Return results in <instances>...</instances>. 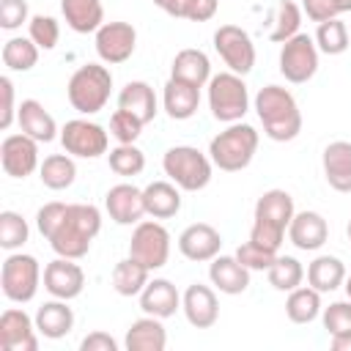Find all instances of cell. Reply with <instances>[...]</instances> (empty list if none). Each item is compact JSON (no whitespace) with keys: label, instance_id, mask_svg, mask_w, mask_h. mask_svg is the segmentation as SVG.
Here are the masks:
<instances>
[{"label":"cell","instance_id":"6da1fadb","mask_svg":"<svg viewBox=\"0 0 351 351\" xmlns=\"http://www.w3.org/2000/svg\"><path fill=\"white\" fill-rule=\"evenodd\" d=\"M101 230V211L90 203H69L60 225L55 228V233L47 239L49 247L55 250V255L60 258H85L90 250V241L99 236Z\"/></svg>","mask_w":351,"mask_h":351},{"label":"cell","instance_id":"7a4b0ae2","mask_svg":"<svg viewBox=\"0 0 351 351\" xmlns=\"http://www.w3.org/2000/svg\"><path fill=\"white\" fill-rule=\"evenodd\" d=\"M255 112L263 123V134L274 143H288L302 132V112L293 93L282 85H266L255 96Z\"/></svg>","mask_w":351,"mask_h":351},{"label":"cell","instance_id":"3957f363","mask_svg":"<svg viewBox=\"0 0 351 351\" xmlns=\"http://www.w3.org/2000/svg\"><path fill=\"white\" fill-rule=\"evenodd\" d=\"M293 197L285 189H269L255 203V222L250 230V239L271 252H277L285 241L288 225L293 219Z\"/></svg>","mask_w":351,"mask_h":351},{"label":"cell","instance_id":"277c9868","mask_svg":"<svg viewBox=\"0 0 351 351\" xmlns=\"http://www.w3.org/2000/svg\"><path fill=\"white\" fill-rule=\"evenodd\" d=\"M255 151H258V132L241 121L230 123L225 132H219L208 143V156H211L214 167H219L225 173L244 170L252 162Z\"/></svg>","mask_w":351,"mask_h":351},{"label":"cell","instance_id":"5b68a950","mask_svg":"<svg viewBox=\"0 0 351 351\" xmlns=\"http://www.w3.org/2000/svg\"><path fill=\"white\" fill-rule=\"evenodd\" d=\"M66 93H69V101L77 112L93 115V112L104 110V104L110 101L112 74L101 63H85L71 74V80L66 85Z\"/></svg>","mask_w":351,"mask_h":351},{"label":"cell","instance_id":"8992f818","mask_svg":"<svg viewBox=\"0 0 351 351\" xmlns=\"http://www.w3.org/2000/svg\"><path fill=\"white\" fill-rule=\"evenodd\" d=\"M165 176L184 192H200L211 181V156L197 151L195 145H173L162 156Z\"/></svg>","mask_w":351,"mask_h":351},{"label":"cell","instance_id":"52a82bcc","mask_svg":"<svg viewBox=\"0 0 351 351\" xmlns=\"http://www.w3.org/2000/svg\"><path fill=\"white\" fill-rule=\"evenodd\" d=\"M208 107L211 115L222 123H236L250 110V93L241 74L222 71L208 80Z\"/></svg>","mask_w":351,"mask_h":351},{"label":"cell","instance_id":"ba28073f","mask_svg":"<svg viewBox=\"0 0 351 351\" xmlns=\"http://www.w3.org/2000/svg\"><path fill=\"white\" fill-rule=\"evenodd\" d=\"M44 280L41 274V266L33 255H25V252H11L5 261H3V269H0V288H3V296L8 302H16V304H25L36 296L38 291V282Z\"/></svg>","mask_w":351,"mask_h":351},{"label":"cell","instance_id":"9c48e42d","mask_svg":"<svg viewBox=\"0 0 351 351\" xmlns=\"http://www.w3.org/2000/svg\"><path fill=\"white\" fill-rule=\"evenodd\" d=\"M129 258L140 261L145 269L156 271L167 263L170 258V233L162 222L143 219L134 225L132 239H129Z\"/></svg>","mask_w":351,"mask_h":351},{"label":"cell","instance_id":"30bf717a","mask_svg":"<svg viewBox=\"0 0 351 351\" xmlns=\"http://www.w3.org/2000/svg\"><path fill=\"white\" fill-rule=\"evenodd\" d=\"M315 71H318V47H315V38L307 36V33H296L280 49V74L288 82L302 85V82L313 80Z\"/></svg>","mask_w":351,"mask_h":351},{"label":"cell","instance_id":"8fae6325","mask_svg":"<svg viewBox=\"0 0 351 351\" xmlns=\"http://www.w3.org/2000/svg\"><path fill=\"white\" fill-rule=\"evenodd\" d=\"M214 49L225 60L228 71L233 74H250L255 66V44L247 30L239 25H219L214 33Z\"/></svg>","mask_w":351,"mask_h":351},{"label":"cell","instance_id":"7c38bea8","mask_svg":"<svg viewBox=\"0 0 351 351\" xmlns=\"http://www.w3.org/2000/svg\"><path fill=\"white\" fill-rule=\"evenodd\" d=\"M60 143L63 151L80 159H99L101 154H107L110 145V134L104 132V126L85 121V118H74L66 121V126L60 129Z\"/></svg>","mask_w":351,"mask_h":351},{"label":"cell","instance_id":"4fadbf2b","mask_svg":"<svg viewBox=\"0 0 351 351\" xmlns=\"http://www.w3.org/2000/svg\"><path fill=\"white\" fill-rule=\"evenodd\" d=\"M137 47V30L129 22H104L96 30V55L101 63L118 66L126 63L134 55Z\"/></svg>","mask_w":351,"mask_h":351},{"label":"cell","instance_id":"5bb4252c","mask_svg":"<svg viewBox=\"0 0 351 351\" xmlns=\"http://www.w3.org/2000/svg\"><path fill=\"white\" fill-rule=\"evenodd\" d=\"M85 288V271L80 263H74V258H55L44 266V291L52 299H77Z\"/></svg>","mask_w":351,"mask_h":351},{"label":"cell","instance_id":"9a60e30c","mask_svg":"<svg viewBox=\"0 0 351 351\" xmlns=\"http://www.w3.org/2000/svg\"><path fill=\"white\" fill-rule=\"evenodd\" d=\"M0 165L11 178H27L38 167V143L25 132L8 134L0 143Z\"/></svg>","mask_w":351,"mask_h":351},{"label":"cell","instance_id":"2e32d148","mask_svg":"<svg viewBox=\"0 0 351 351\" xmlns=\"http://www.w3.org/2000/svg\"><path fill=\"white\" fill-rule=\"evenodd\" d=\"M36 318L19 307H8L0 315V348L3 351H38Z\"/></svg>","mask_w":351,"mask_h":351},{"label":"cell","instance_id":"e0dca14e","mask_svg":"<svg viewBox=\"0 0 351 351\" xmlns=\"http://www.w3.org/2000/svg\"><path fill=\"white\" fill-rule=\"evenodd\" d=\"M104 208L115 225H137L145 217L143 189H137L134 184H115L104 195Z\"/></svg>","mask_w":351,"mask_h":351},{"label":"cell","instance_id":"ac0fdd59","mask_svg":"<svg viewBox=\"0 0 351 351\" xmlns=\"http://www.w3.org/2000/svg\"><path fill=\"white\" fill-rule=\"evenodd\" d=\"M219 247H222V236L208 222H195V225L184 228L181 236H178V252L186 261H195V263H203V261L217 258L219 255Z\"/></svg>","mask_w":351,"mask_h":351},{"label":"cell","instance_id":"d6986e66","mask_svg":"<svg viewBox=\"0 0 351 351\" xmlns=\"http://www.w3.org/2000/svg\"><path fill=\"white\" fill-rule=\"evenodd\" d=\"M181 310L195 329H211L219 318V302L214 288L203 282H192L181 296Z\"/></svg>","mask_w":351,"mask_h":351},{"label":"cell","instance_id":"ffe728a7","mask_svg":"<svg viewBox=\"0 0 351 351\" xmlns=\"http://www.w3.org/2000/svg\"><path fill=\"white\" fill-rule=\"evenodd\" d=\"M288 239L296 250L315 252L329 239V225L318 211H296L288 225Z\"/></svg>","mask_w":351,"mask_h":351},{"label":"cell","instance_id":"44dd1931","mask_svg":"<svg viewBox=\"0 0 351 351\" xmlns=\"http://www.w3.org/2000/svg\"><path fill=\"white\" fill-rule=\"evenodd\" d=\"M208 280L219 293L236 296L250 288V269L236 255H217L208 263Z\"/></svg>","mask_w":351,"mask_h":351},{"label":"cell","instance_id":"7402d4cb","mask_svg":"<svg viewBox=\"0 0 351 351\" xmlns=\"http://www.w3.org/2000/svg\"><path fill=\"white\" fill-rule=\"evenodd\" d=\"M181 307V293L178 288L165 280V277H154L148 280V285L140 291V310L145 315H156V318H170L176 315V310Z\"/></svg>","mask_w":351,"mask_h":351},{"label":"cell","instance_id":"603a6c76","mask_svg":"<svg viewBox=\"0 0 351 351\" xmlns=\"http://www.w3.org/2000/svg\"><path fill=\"white\" fill-rule=\"evenodd\" d=\"M324 165V178L335 192L348 195L351 192V143L348 140H335L324 148L321 156Z\"/></svg>","mask_w":351,"mask_h":351},{"label":"cell","instance_id":"cb8c5ba5","mask_svg":"<svg viewBox=\"0 0 351 351\" xmlns=\"http://www.w3.org/2000/svg\"><path fill=\"white\" fill-rule=\"evenodd\" d=\"M16 123H19V129H22L27 137H33L36 143H52V140L58 137V123H55V118H52V115L44 110V104L36 101V99H22V101H19Z\"/></svg>","mask_w":351,"mask_h":351},{"label":"cell","instance_id":"d4e9b609","mask_svg":"<svg viewBox=\"0 0 351 351\" xmlns=\"http://www.w3.org/2000/svg\"><path fill=\"white\" fill-rule=\"evenodd\" d=\"M36 329L47 340H60L74 329V310L66 304V299L44 302L36 310Z\"/></svg>","mask_w":351,"mask_h":351},{"label":"cell","instance_id":"484cf974","mask_svg":"<svg viewBox=\"0 0 351 351\" xmlns=\"http://www.w3.org/2000/svg\"><path fill=\"white\" fill-rule=\"evenodd\" d=\"M162 104H165V112L173 121H186L200 107V88L170 77L167 85H165V93H162Z\"/></svg>","mask_w":351,"mask_h":351},{"label":"cell","instance_id":"4316f807","mask_svg":"<svg viewBox=\"0 0 351 351\" xmlns=\"http://www.w3.org/2000/svg\"><path fill=\"white\" fill-rule=\"evenodd\" d=\"M123 346H126V351H165V346H167V332H165V326H162V318H156V315L137 318V321L126 329Z\"/></svg>","mask_w":351,"mask_h":351},{"label":"cell","instance_id":"83f0119b","mask_svg":"<svg viewBox=\"0 0 351 351\" xmlns=\"http://www.w3.org/2000/svg\"><path fill=\"white\" fill-rule=\"evenodd\" d=\"M170 77L173 80H181V82H189L195 88H203L208 85L211 80V60L203 49H181L176 58H173V66H170Z\"/></svg>","mask_w":351,"mask_h":351},{"label":"cell","instance_id":"f1b7e54d","mask_svg":"<svg viewBox=\"0 0 351 351\" xmlns=\"http://www.w3.org/2000/svg\"><path fill=\"white\" fill-rule=\"evenodd\" d=\"M145 214L154 219H170L181 211V192L173 181H151L143 189Z\"/></svg>","mask_w":351,"mask_h":351},{"label":"cell","instance_id":"f546056e","mask_svg":"<svg viewBox=\"0 0 351 351\" xmlns=\"http://www.w3.org/2000/svg\"><path fill=\"white\" fill-rule=\"evenodd\" d=\"M60 11L74 33H96L104 25L101 0H60Z\"/></svg>","mask_w":351,"mask_h":351},{"label":"cell","instance_id":"4dcf8cb0","mask_svg":"<svg viewBox=\"0 0 351 351\" xmlns=\"http://www.w3.org/2000/svg\"><path fill=\"white\" fill-rule=\"evenodd\" d=\"M118 107L129 110L132 115H137L143 123H151L156 118V93L148 82L143 80H132L121 88L118 93Z\"/></svg>","mask_w":351,"mask_h":351},{"label":"cell","instance_id":"1f68e13d","mask_svg":"<svg viewBox=\"0 0 351 351\" xmlns=\"http://www.w3.org/2000/svg\"><path fill=\"white\" fill-rule=\"evenodd\" d=\"M346 282V266L337 255H318L307 266V285L318 293H332Z\"/></svg>","mask_w":351,"mask_h":351},{"label":"cell","instance_id":"d6a6232c","mask_svg":"<svg viewBox=\"0 0 351 351\" xmlns=\"http://www.w3.org/2000/svg\"><path fill=\"white\" fill-rule=\"evenodd\" d=\"M38 178L52 192L69 189L74 184V178H77V165H74L71 154H52V156H47L38 165Z\"/></svg>","mask_w":351,"mask_h":351},{"label":"cell","instance_id":"836d02e7","mask_svg":"<svg viewBox=\"0 0 351 351\" xmlns=\"http://www.w3.org/2000/svg\"><path fill=\"white\" fill-rule=\"evenodd\" d=\"M148 274H151V269H145L140 261L123 258L112 269V288L121 296H140V291L148 285Z\"/></svg>","mask_w":351,"mask_h":351},{"label":"cell","instance_id":"e575fe53","mask_svg":"<svg viewBox=\"0 0 351 351\" xmlns=\"http://www.w3.org/2000/svg\"><path fill=\"white\" fill-rule=\"evenodd\" d=\"M285 315L293 321V324H310L321 315V293L307 285V288H293L288 291V299H285Z\"/></svg>","mask_w":351,"mask_h":351},{"label":"cell","instance_id":"d590c367","mask_svg":"<svg viewBox=\"0 0 351 351\" xmlns=\"http://www.w3.org/2000/svg\"><path fill=\"white\" fill-rule=\"evenodd\" d=\"M0 58H3V66L8 71H30L38 63V47H36V41L30 36L27 38L25 36H14V38H8L3 44Z\"/></svg>","mask_w":351,"mask_h":351},{"label":"cell","instance_id":"8d00e7d4","mask_svg":"<svg viewBox=\"0 0 351 351\" xmlns=\"http://www.w3.org/2000/svg\"><path fill=\"white\" fill-rule=\"evenodd\" d=\"M266 274H269V285L274 291H293L304 280V266L293 255H277L274 263L266 269Z\"/></svg>","mask_w":351,"mask_h":351},{"label":"cell","instance_id":"74e56055","mask_svg":"<svg viewBox=\"0 0 351 351\" xmlns=\"http://www.w3.org/2000/svg\"><path fill=\"white\" fill-rule=\"evenodd\" d=\"M348 44H351L348 25L340 22L337 16L318 25V30H315V47H318V52H324V55H343L348 49Z\"/></svg>","mask_w":351,"mask_h":351},{"label":"cell","instance_id":"f35d334b","mask_svg":"<svg viewBox=\"0 0 351 351\" xmlns=\"http://www.w3.org/2000/svg\"><path fill=\"white\" fill-rule=\"evenodd\" d=\"M107 159H110V170H112L115 176H123V178L140 176V173L145 170V154H143L134 143H118V145L107 154Z\"/></svg>","mask_w":351,"mask_h":351},{"label":"cell","instance_id":"ab89813d","mask_svg":"<svg viewBox=\"0 0 351 351\" xmlns=\"http://www.w3.org/2000/svg\"><path fill=\"white\" fill-rule=\"evenodd\" d=\"M299 25H302V8L293 0H280L277 16H274V30L269 38L274 44H285L288 38H293L299 33Z\"/></svg>","mask_w":351,"mask_h":351},{"label":"cell","instance_id":"60d3db41","mask_svg":"<svg viewBox=\"0 0 351 351\" xmlns=\"http://www.w3.org/2000/svg\"><path fill=\"white\" fill-rule=\"evenodd\" d=\"M30 236V228L22 214L16 211H0V247L14 252L19 250Z\"/></svg>","mask_w":351,"mask_h":351},{"label":"cell","instance_id":"b9f144b4","mask_svg":"<svg viewBox=\"0 0 351 351\" xmlns=\"http://www.w3.org/2000/svg\"><path fill=\"white\" fill-rule=\"evenodd\" d=\"M27 36L36 41L38 49H55L58 47V38H60V25H58L55 16L36 14L27 22Z\"/></svg>","mask_w":351,"mask_h":351},{"label":"cell","instance_id":"7bdbcfd3","mask_svg":"<svg viewBox=\"0 0 351 351\" xmlns=\"http://www.w3.org/2000/svg\"><path fill=\"white\" fill-rule=\"evenodd\" d=\"M143 121L137 118V115H132L129 110H115L112 112V118H110V134L118 140V143H134L137 137H140V132H143Z\"/></svg>","mask_w":351,"mask_h":351},{"label":"cell","instance_id":"ee69618b","mask_svg":"<svg viewBox=\"0 0 351 351\" xmlns=\"http://www.w3.org/2000/svg\"><path fill=\"white\" fill-rule=\"evenodd\" d=\"M236 258H239L250 271H266V269L274 263L277 252H271V250H266V247H261V244H255V241L250 239V241H244V244L236 250Z\"/></svg>","mask_w":351,"mask_h":351},{"label":"cell","instance_id":"f6af8a7d","mask_svg":"<svg viewBox=\"0 0 351 351\" xmlns=\"http://www.w3.org/2000/svg\"><path fill=\"white\" fill-rule=\"evenodd\" d=\"M324 329L329 335H343L351 332V299L348 302H332L329 307H324Z\"/></svg>","mask_w":351,"mask_h":351},{"label":"cell","instance_id":"bcb514c9","mask_svg":"<svg viewBox=\"0 0 351 351\" xmlns=\"http://www.w3.org/2000/svg\"><path fill=\"white\" fill-rule=\"evenodd\" d=\"M66 208H69V203H58V200L44 203V206L38 208V214H36V228H38V233H41L44 239H49V236L55 233V228L60 225Z\"/></svg>","mask_w":351,"mask_h":351},{"label":"cell","instance_id":"7dc6e473","mask_svg":"<svg viewBox=\"0 0 351 351\" xmlns=\"http://www.w3.org/2000/svg\"><path fill=\"white\" fill-rule=\"evenodd\" d=\"M27 19V0H0V27L3 30H16Z\"/></svg>","mask_w":351,"mask_h":351},{"label":"cell","instance_id":"c3c4849f","mask_svg":"<svg viewBox=\"0 0 351 351\" xmlns=\"http://www.w3.org/2000/svg\"><path fill=\"white\" fill-rule=\"evenodd\" d=\"M0 99H3V104H0V132H8L11 123L16 121V110H19V107H14V82H11V77H0Z\"/></svg>","mask_w":351,"mask_h":351},{"label":"cell","instance_id":"681fc988","mask_svg":"<svg viewBox=\"0 0 351 351\" xmlns=\"http://www.w3.org/2000/svg\"><path fill=\"white\" fill-rule=\"evenodd\" d=\"M302 5H304V14H307V19H313V22H326V19H335L340 11H337V3L335 0H302Z\"/></svg>","mask_w":351,"mask_h":351},{"label":"cell","instance_id":"f907efd6","mask_svg":"<svg viewBox=\"0 0 351 351\" xmlns=\"http://www.w3.org/2000/svg\"><path fill=\"white\" fill-rule=\"evenodd\" d=\"M80 351H118V343L107 332H90L82 337Z\"/></svg>","mask_w":351,"mask_h":351},{"label":"cell","instance_id":"816d5d0a","mask_svg":"<svg viewBox=\"0 0 351 351\" xmlns=\"http://www.w3.org/2000/svg\"><path fill=\"white\" fill-rule=\"evenodd\" d=\"M219 8V0H189L186 19L189 22H208Z\"/></svg>","mask_w":351,"mask_h":351},{"label":"cell","instance_id":"f5cc1de1","mask_svg":"<svg viewBox=\"0 0 351 351\" xmlns=\"http://www.w3.org/2000/svg\"><path fill=\"white\" fill-rule=\"evenodd\" d=\"M156 8H162L167 16H176V19H186V8H189V0H151Z\"/></svg>","mask_w":351,"mask_h":351},{"label":"cell","instance_id":"db71d44e","mask_svg":"<svg viewBox=\"0 0 351 351\" xmlns=\"http://www.w3.org/2000/svg\"><path fill=\"white\" fill-rule=\"evenodd\" d=\"M332 351H351V332H343V335H332Z\"/></svg>","mask_w":351,"mask_h":351},{"label":"cell","instance_id":"11a10c76","mask_svg":"<svg viewBox=\"0 0 351 351\" xmlns=\"http://www.w3.org/2000/svg\"><path fill=\"white\" fill-rule=\"evenodd\" d=\"M335 3H337V11H340V14L351 11V0H335Z\"/></svg>","mask_w":351,"mask_h":351},{"label":"cell","instance_id":"9f6ffc18","mask_svg":"<svg viewBox=\"0 0 351 351\" xmlns=\"http://www.w3.org/2000/svg\"><path fill=\"white\" fill-rule=\"evenodd\" d=\"M343 288H346V296H348V299H351V274H348V277H346V282H343Z\"/></svg>","mask_w":351,"mask_h":351},{"label":"cell","instance_id":"6f0895ef","mask_svg":"<svg viewBox=\"0 0 351 351\" xmlns=\"http://www.w3.org/2000/svg\"><path fill=\"white\" fill-rule=\"evenodd\" d=\"M346 233H348V241H351V219H348V225H346Z\"/></svg>","mask_w":351,"mask_h":351}]
</instances>
